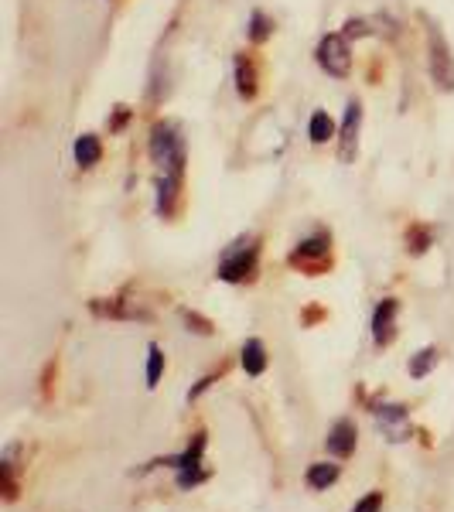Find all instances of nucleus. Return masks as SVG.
Returning a JSON list of instances; mask_svg holds the SVG:
<instances>
[{"instance_id": "1", "label": "nucleus", "mask_w": 454, "mask_h": 512, "mask_svg": "<svg viewBox=\"0 0 454 512\" xmlns=\"http://www.w3.org/2000/svg\"><path fill=\"white\" fill-rule=\"evenodd\" d=\"M257 239H239L226 250V256L219 260V280H226V284H246V280H253L257 274Z\"/></svg>"}, {"instance_id": "2", "label": "nucleus", "mask_w": 454, "mask_h": 512, "mask_svg": "<svg viewBox=\"0 0 454 512\" xmlns=\"http://www.w3.org/2000/svg\"><path fill=\"white\" fill-rule=\"evenodd\" d=\"M151 158L161 164L164 171H178L185 168V147H181V137L175 134L171 123H158L151 130Z\"/></svg>"}, {"instance_id": "3", "label": "nucleus", "mask_w": 454, "mask_h": 512, "mask_svg": "<svg viewBox=\"0 0 454 512\" xmlns=\"http://www.w3.org/2000/svg\"><path fill=\"white\" fill-rule=\"evenodd\" d=\"M431 79L434 86L441 89V93H454V55L448 48V41L437 28H431Z\"/></svg>"}, {"instance_id": "4", "label": "nucleus", "mask_w": 454, "mask_h": 512, "mask_svg": "<svg viewBox=\"0 0 454 512\" xmlns=\"http://www.w3.org/2000/svg\"><path fill=\"white\" fill-rule=\"evenodd\" d=\"M291 263L308 270V274H321V270L332 263V239L318 233V236L304 239V243H297V250L291 253Z\"/></svg>"}, {"instance_id": "5", "label": "nucleus", "mask_w": 454, "mask_h": 512, "mask_svg": "<svg viewBox=\"0 0 454 512\" xmlns=\"http://www.w3.org/2000/svg\"><path fill=\"white\" fill-rule=\"evenodd\" d=\"M318 65L328 72V76H335V79H345V76H349L352 59H349V45H345V38H342V35L321 38V45H318Z\"/></svg>"}, {"instance_id": "6", "label": "nucleus", "mask_w": 454, "mask_h": 512, "mask_svg": "<svg viewBox=\"0 0 454 512\" xmlns=\"http://www.w3.org/2000/svg\"><path fill=\"white\" fill-rule=\"evenodd\" d=\"M379 427H383L386 441L393 444H403L410 441V417H407V407H400V403H383V407L373 410Z\"/></svg>"}, {"instance_id": "7", "label": "nucleus", "mask_w": 454, "mask_h": 512, "mask_svg": "<svg viewBox=\"0 0 454 512\" xmlns=\"http://www.w3.org/2000/svg\"><path fill=\"white\" fill-rule=\"evenodd\" d=\"M356 441H359L356 424L342 417V420H335L332 431H328L325 448H328V454H335V458H349V454L356 451Z\"/></svg>"}, {"instance_id": "8", "label": "nucleus", "mask_w": 454, "mask_h": 512, "mask_svg": "<svg viewBox=\"0 0 454 512\" xmlns=\"http://www.w3.org/2000/svg\"><path fill=\"white\" fill-rule=\"evenodd\" d=\"M396 308H400V304H396L393 297H383V301L376 304V311H373V338H376V345H390L393 338H396Z\"/></svg>"}, {"instance_id": "9", "label": "nucleus", "mask_w": 454, "mask_h": 512, "mask_svg": "<svg viewBox=\"0 0 454 512\" xmlns=\"http://www.w3.org/2000/svg\"><path fill=\"white\" fill-rule=\"evenodd\" d=\"M359 123H362V106L352 99L349 110H345V123H342V144H338V158L352 161L356 158V137H359Z\"/></svg>"}, {"instance_id": "10", "label": "nucleus", "mask_w": 454, "mask_h": 512, "mask_svg": "<svg viewBox=\"0 0 454 512\" xmlns=\"http://www.w3.org/2000/svg\"><path fill=\"white\" fill-rule=\"evenodd\" d=\"M178 185H181V175H178V171H164V178L158 181V216H164V219L175 216Z\"/></svg>"}, {"instance_id": "11", "label": "nucleus", "mask_w": 454, "mask_h": 512, "mask_svg": "<svg viewBox=\"0 0 454 512\" xmlns=\"http://www.w3.org/2000/svg\"><path fill=\"white\" fill-rule=\"evenodd\" d=\"M239 362H243L246 376H263V373H267V349H263L260 338H250V342L243 345V355H239Z\"/></svg>"}, {"instance_id": "12", "label": "nucleus", "mask_w": 454, "mask_h": 512, "mask_svg": "<svg viewBox=\"0 0 454 512\" xmlns=\"http://www.w3.org/2000/svg\"><path fill=\"white\" fill-rule=\"evenodd\" d=\"M76 164L79 168H93V164H99V158H103V147H99V140L93 134H82L76 137Z\"/></svg>"}, {"instance_id": "13", "label": "nucleus", "mask_w": 454, "mask_h": 512, "mask_svg": "<svg viewBox=\"0 0 454 512\" xmlns=\"http://www.w3.org/2000/svg\"><path fill=\"white\" fill-rule=\"evenodd\" d=\"M236 93L243 99H253L257 96V72H253V65L239 55L236 59Z\"/></svg>"}, {"instance_id": "14", "label": "nucleus", "mask_w": 454, "mask_h": 512, "mask_svg": "<svg viewBox=\"0 0 454 512\" xmlns=\"http://www.w3.org/2000/svg\"><path fill=\"white\" fill-rule=\"evenodd\" d=\"M338 482V465H332V461H318V465L308 468V485L318 492H325L328 485Z\"/></svg>"}, {"instance_id": "15", "label": "nucleus", "mask_w": 454, "mask_h": 512, "mask_svg": "<svg viewBox=\"0 0 454 512\" xmlns=\"http://www.w3.org/2000/svg\"><path fill=\"white\" fill-rule=\"evenodd\" d=\"M437 359H441V352L437 349H420L417 355H410V376L414 379H424L427 373H431V369L437 366Z\"/></svg>"}, {"instance_id": "16", "label": "nucleus", "mask_w": 454, "mask_h": 512, "mask_svg": "<svg viewBox=\"0 0 454 512\" xmlns=\"http://www.w3.org/2000/svg\"><path fill=\"white\" fill-rule=\"evenodd\" d=\"M308 134H311V140H315V144H325L328 137H335V123H332V117L318 110L315 117H311V123H308Z\"/></svg>"}, {"instance_id": "17", "label": "nucleus", "mask_w": 454, "mask_h": 512, "mask_svg": "<svg viewBox=\"0 0 454 512\" xmlns=\"http://www.w3.org/2000/svg\"><path fill=\"white\" fill-rule=\"evenodd\" d=\"M270 35H274V21L267 18L263 11H253V18H250V41H267Z\"/></svg>"}, {"instance_id": "18", "label": "nucleus", "mask_w": 454, "mask_h": 512, "mask_svg": "<svg viewBox=\"0 0 454 512\" xmlns=\"http://www.w3.org/2000/svg\"><path fill=\"white\" fill-rule=\"evenodd\" d=\"M161 373H164V352L161 345H151L147 349V386H158Z\"/></svg>"}, {"instance_id": "19", "label": "nucleus", "mask_w": 454, "mask_h": 512, "mask_svg": "<svg viewBox=\"0 0 454 512\" xmlns=\"http://www.w3.org/2000/svg\"><path fill=\"white\" fill-rule=\"evenodd\" d=\"M205 478H209V472H205L202 465H195V468H178V489L181 492H188V489H195V485H202Z\"/></svg>"}, {"instance_id": "20", "label": "nucleus", "mask_w": 454, "mask_h": 512, "mask_svg": "<svg viewBox=\"0 0 454 512\" xmlns=\"http://www.w3.org/2000/svg\"><path fill=\"white\" fill-rule=\"evenodd\" d=\"M181 318H185L188 332H198V335H212V321H205L202 315H195V311H181Z\"/></svg>"}, {"instance_id": "21", "label": "nucleus", "mask_w": 454, "mask_h": 512, "mask_svg": "<svg viewBox=\"0 0 454 512\" xmlns=\"http://www.w3.org/2000/svg\"><path fill=\"white\" fill-rule=\"evenodd\" d=\"M379 509H383V492H369L366 499H359L352 506V512H379Z\"/></svg>"}, {"instance_id": "22", "label": "nucleus", "mask_w": 454, "mask_h": 512, "mask_svg": "<svg viewBox=\"0 0 454 512\" xmlns=\"http://www.w3.org/2000/svg\"><path fill=\"white\" fill-rule=\"evenodd\" d=\"M407 243H410V250H414V253H424L427 246H431V233H427V229H414V233L407 236Z\"/></svg>"}, {"instance_id": "23", "label": "nucleus", "mask_w": 454, "mask_h": 512, "mask_svg": "<svg viewBox=\"0 0 454 512\" xmlns=\"http://www.w3.org/2000/svg\"><path fill=\"white\" fill-rule=\"evenodd\" d=\"M369 35V21L366 18H352L345 24V38H366Z\"/></svg>"}, {"instance_id": "24", "label": "nucleus", "mask_w": 454, "mask_h": 512, "mask_svg": "<svg viewBox=\"0 0 454 512\" xmlns=\"http://www.w3.org/2000/svg\"><path fill=\"white\" fill-rule=\"evenodd\" d=\"M212 383H216V376H205V379H202V383H198V386H195V390H192V393H188V400H195V396H202L205 390H209V386H212Z\"/></svg>"}]
</instances>
